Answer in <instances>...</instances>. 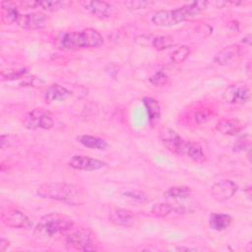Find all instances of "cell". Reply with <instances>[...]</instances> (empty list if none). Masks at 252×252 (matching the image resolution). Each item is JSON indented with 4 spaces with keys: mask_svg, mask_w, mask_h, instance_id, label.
<instances>
[{
    "mask_svg": "<svg viewBox=\"0 0 252 252\" xmlns=\"http://www.w3.org/2000/svg\"><path fill=\"white\" fill-rule=\"evenodd\" d=\"M163 195L168 199H186L191 195V188L187 186H172L167 188Z\"/></svg>",
    "mask_w": 252,
    "mask_h": 252,
    "instance_id": "cell-23",
    "label": "cell"
},
{
    "mask_svg": "<svg viewBox=\"0 0 252 252\" xmlns=\"http://www.w3.org/2000/svg\"><path fill=\"white\" fill-rule=\"evenodd\" d=\"M232 222V218L228 214L213 213L209 217V225L213 230L223 231L229 227Z\"/></svg>",
    "mask_w": 252,
    "mask_h": 252,
    "instance_id": "cell-20",
    "label": "cell"
},
{
    "mask_svg": "<svg viewBox=\"0 0 252 252\" xmlns=\"http://www.w3.org/2000/svg\"><path fill=\"white\" fill-rule=\"evenodd\" d=\"M143 104L147 111L149 124L152 127H155L158 123L161 115V108L159 102L154 97L145 96L143 98Z\"/></svg>",
    "mask_w": 252,
    "mask_h": 252,
    "instance_id": "cell-17",
    "label": "cell"
},
{
    "mask_svg": "<svg viewBox=\"0 0 252 252\" xmlns=\"http://www.w3.org/2000/svg\"><path fill=\"white\" fill-rule=\"evenodd\" d=\"M149 81L157 87H162L168 82V75L162 70L157 71L153 76L150 77Z\"/></svg>",
    "mask_w": 252,
    "mask_h": 252,
    "instance_id": "cell-32",
    "label": "cell"
},
{
    "mask_svg": "<svg viewBox=\"0 0 252 252\" xmlns=\"http://www.w3.org/2000/svg\"><path fill=\"white\" fill-rule=\"evenodd\" d=\"M1 220L5 225L11 228L31 230L33 226L32 220L25 213L15 208H9L3 211Z\"/></svg>",
    "mask_w": 252,
    "mask_h": 252,
    "instance_id": "cell-7",
    "label": "cell"
},
{
    "mask_svg": "<svg viewBox=\"0 0 252 252\" xmlns=\"http://www.w3.org/2000/svg\"><path fill=\"white\" fill-rule=\"evenodd\" d=\"M125 196H127L128 198L138 202V203H142V204H146V203H149L151 202V198L145 193V192H142V191H138V190H132V191H128V192H125L124 193Z\"/></svg>",
    "mask_w": 252,
    "mask_h": 252,
    "instance_id": "cell-33",
    "label": "cell"
},
{
    "mask_svg": "<svg viewBox=\"0 0 252 252\" xmlns=\"http://www.w3.org/2000/svg\"><path fill=\"white\" fill-rule=\"evenodd\" d=\"M177 251H197L196 248H189V247H177Z\"/></svg>",
    "mask_w": 252,
    "mask_h": 252,
    "instance_id": "cell-38",
    "label": "cell"
},
{
    "mask_svg": "<svg viewBox=\"0 0 252 252\" xmlns=\"http://www.w3.org/2000/svg\"><path fill=\"white\" fill-rule=\"evenodd\" d=\"M152 46L157 50H164L175 45L174 38L169 35H159L152 38Z\"/></svg>",
    "mask_w": 252,
    "mask_h": 252,
    "instance_id": "cell-26",
    "label": "cell"
},
{
    "mask_svg": "<svg viewBox=\"0 0 252 252\" xmlns=\"http://www.w3.org/2000/svg\"><path fill=\"white\" fill-rule=\"evenodd\" d=\"M8 143H9V135H6V134H2L1 137H0V147L1 149H5L6 146H8Z\"/></svg>",
    "mask_w": 252,
    "mask_h": 252,
    "instance_id": "cell-35",
    "label": "cell"
},
{
    "mask_svg": "<svg viewBox=\"0 0 252 252\" xmlns=\"http://www.w3.org/2000/svg\"><path fill=\"white\" fill-rule=\"evenodd\" d=\"M36 195L44 198L59 201L70 206H79L84 203V191L77 185L66 182H47L38 186Z\"/></svg>",
    "mask_w": 252,
    "mask_h": 252,
    "instance_id": "cell-1",
    "label": "cell"
},
{
    "mask_svg": "<svg viewBox=\"0 0 252 252\" xmlns=\"http://www.w3.org/2000/svg\"><path fill=\"white\" fill-rule=\"evenodd\" d=\"M1 21L5 25L16 23L20 17V12L16 3L11 1L1 2Z\"/></svg>",
    "mask_w": 252,
    "mask_h": 252,
    "instance_id": "cell-19",
    "label": "cell"
},
{
    "mask_svg": "<svg viewBox=\"0 0 252 252\" xmlns=\"http://www.w3.org/2000/svg\"><path fill=\"white\" fill-rule=\"evenodd\" d=\"M190 48L187 45H181L178 48H176L170 55V60L175 63L179 64L182 63L187 59V57L190 55Z\"/></svg>",
    "mask_w": 252,
    "mask_h": 252,
    "instance_id": "cell-29",
    "label": "cell"
},
{
    "mask_svg": "<svg viewBox=\"0 0 252 252\" xmlns=\"http://www.w3.org/2000/svg\"><path fill=\"white\" fill-rule=\"evenodd\" d=\"M68 164L70 167L82 171H95L106 165L104 161L88 156H74L71 158Z\"/></svg>",
    "mask_w": 252,
    "mask_h": 252,
    "instance_id": "cell-11",
    "label": "cell"
},
{
    "mask_svg": "<svg viewBox=\"0 0 252 252\" xmlns=\"http://www.w3.org/2000/svg\"><path fill=\"white\" fill-rule=\"evenodd\" d=\"M160 140L163 146L172 154L185 155L189 141L184 140L174 130L170 128H164L160 132Z\"/></svg>",
    "mask_w": 252,
    "mask_h": 252,
    "instance_id": "cell-8",
    "label": "cell"
},
{
    "mask_svg": "<svg viewBox=\"0 0 252 252\" xmlns=\"http://www.w3.org/2000/svg\"><path fill=\"white\" fill-rule=\"evenodd\" d=\"M251 146V136L249 133H245L241 136H239L233 146H232V152L233 153H240V152H245L250 150Z\"/></svg>",
    "mask_w": 252,
    "mask_h": 252,
    "instance_id": "cell-28",
    "label": "cell"
},
{
    "mask_svg": "<svg viewBox=\"0 0 252 252\" xmlns=\"http://www.w3.org/2000/svg\"><path fill=\"white\" fill-rule=\"evenodd\" d=\"M207 1H193L172 10H160L154 14L152 22L158 27L176 26L188 19L194 18L206 9Z\"/></svg>",
    "mask_w": 252,
    "mask_h": 252,
    "instance_id": "cell-2",
    "label": "cell"
},
{
    "mask_svg": "<svg viewBox=\"0 0 252 252\" xmlns=\"http://www.w3.org/2000/svg\"><path fill=\"white\" fill-rule=\"evenodd\" d=\"M74 227V220L64 214L50 213L42 216L35 227L33 234L40 239L52 238L58 234H65Z\"/></svg>",
    "mask_w": 252,
    "mask_h": 252,
    "instance_id": "cell-3",
    "label": "cell"
},
{
    "mask_svg": "<svg viewBox=\"0 0 252 252\" xmlns=\"http://www.w3.org/2000/svg\"><path fill=\"white\" fill-rule=\"evenodd\" d=\"M222 98L229 104H244L250 99V90L246 84H232L223 91Z\"/></svg>",
    "mask_w": 252,
    "mask_h": 252,
    "instance_id": "cell-9",
    "label": "cell"
},
{
    "mask_svg": "<svg viewBox=\"0 0 252 252\" xmlns=\"http://www.w3.org/2000/svg\"><path fill=\"white\" fill-rule=\"evenodd\" d=\"M237 189L238 186L234 181L230 179H224L214 183L211 186L210 192L215 200L222 202L230 199L236 193Z\"/></svg>",
    "mask_w": 252,
    "mask_h": 252,
    "instance_id": "cell-10",
    "label": "cell"
},
{
    "mask_svg": "<svg viewBox=\"0 0 252 252\" xmlns=\"http://www.w3.org/2000/svg\"><path fill=\"white\" fill-rule=\"evenodd\" d=\"M82 7L85 11L92 14L93 16L104 20L108 19L113 15L114 9L111 4L105 1H86L82 2Z\"/></svg>",
    "mask_w": 252,
    "mask_h": 252,
    "instance_id": "cell-12",
    "label": "cell"
},
{
    "mask_svg": "<svg viewBox=\"0 0 252 252\" xmlns=\"http://www.w3.org/2000/svg\"><path fill=\"white\" fill-rule=\"evenodd\" d=\"M28 74L27 68H7L1 71V78L4 81H14L26 77Z\"/></svg>",
    "mask_w": 252,
    "mask_h": 252,
    "instance_id": "cell-25",
    "label": "cell"
},
{
    "mask_svg": "<svg viewBox=\"0 0 252 252\" xmlns=\"http://www.w3.org/2000/svg\"><path fill=\"white\" fill-rule=\"evenodd\" d=\"M9 245H10V242L7 239L1 238V240H0V251L1 252L6 251V249L9 247Z\"/></svg>",
    "mask_w": 252,
    "mask_h": 252,
    "instance_id": "cell-36",
    "label": "cell"
},
{
    "mask_svg": "<svg viewBox=\"0 0 252 252\" xmlns=\"http://www.w3.org/2000/svg\"><path fill=\"white\" fill-rule=\"evenodd\" d=\"M72 5V1L68 0H51V1H37V8H41L47 12H54Z\"/></svg>",
    "mask_w": 252,
    "mask_h": 252,
    "instance_id": "cell-22",
    "label": "cell"
},
{
    "mask_svg": "<svg viewBox=\"0 0 252 252\" xmlns=\"http://www.w3.org/2000/svg\"><path fill=\"white\" fill-rule=\"evenodd\" d=\"M244 128V125L237 119L223 118L216 124V129L222 135L225 136H236Z\"/></svg>",
    "mask_w": 252,
    "mask_h": 252,
    "instance_id": "cell-16",
    "label": "cell"
},
{
    "mask_svg": "<svg viewBox=\"0 0 252 252\" xmlns=\"http://www.w3.org/2000/svg\"><path fill=\"white\" fill-rule=\"evenodd\" d=\"M72 94V92L65 87L58 84H52L47 87L44 93V98L47 102L50 103L53 101H64L71 97Z\"/></svg>",
    "mask_w": 252,
    "mask_h": 252,
    "instance_id": "cell-18",
    "label": "cell"
},
{
    "mask_svg": "<svg viewBox=\"0 0 252 252\" xmlns=\"http://www.w3.org/2000/svg\"><path fill=\"white\" fill-rule=\"evenodd\" d=\"M173 211H175L174 206L169 203H158L153 206L151 210V214L155 218H165L170 215Z\"/></svg>",
    "mask_w": 252,
    "mask_h": 252,
    "instance_id": "cell-27",
    "label": "cell"
},
{
    "mask_svg": "<svg viewBox=\"0 0 252 252\" xmlns=\"http://www.w3.org/2000/svg\"><path fill=\"white\" fill-rule=\"evenodd\" d=\"M102 35L94 29L87 28L76 32H64L59 38V45L67 50L97 48L103 44Z\"/></svg>",
    "mask_w": 252,
    "mask_h": 252,
    "instance_id": "cell-4",
    "label": "cell"
},
{
    "mask_svg": "<svg viewBox=\"0 0 252 252\" xmlns=\"http://www.w3.org/2000/svg\"><path fill=\"white\" fill-rule=\"evenodd\" d=\"M108 220L111 223L115 225L129 227L134 225V223L136 222V216L130 210L113 208L108 213Z\"/></svg>",
    "mask_w": 252,
    "mask_h": 252,
    "instance_id": "cell-13",
    "label": "cell"
},
{
    "mask_svg": "<svg viewBox=\"0 0 252 252\" xmlns=\"http://www.w3.org/2000/svg\"><path fill=\"white\" fill-rule=\"evenodd\" d=\"M242 42L247 43V44H250V43H251V34L248 33L247 35H245V36L242 38Z\"/></svg>",
    "mask_w": 252,
    "mask_h": 252,
    "instance_id": "cell-37",
    "label": "cell"
},
{
    "mask_svg": "<svg viewBox=\"0 0 252 252\" xmlns=\"http://www.w3.org/2000/svg\"><path fill=\"white\" fill-rule=\"evenodd\" d=\"M153 4H154L153 1H145V0H130V1L124 2V6L131 11L146 9L151 7Z\"/></svg>",
    "mask_w": 252,
    "mask_h": 252,
    "instance_id": "cell-31",
    "label": "cell"
},
{
    "mask_svg": "<svg viewBox=\"0 0 252 252\" xmlns=\"http://www.w3.org/2000/svg\"><path fill=\"white\" fill-rule=\"evenodd\" d=\"M76 140L81 145H83L84 147L89 148V149L104 151L108 148V143L105 140H103L99 137L92 136V135H87V134L79 135L76 137Z\"/></svg>",
    "mask_w": 252,
    "mask_h": 252,
    "instance_id": "cell-21",
    "label": "cell"
},
{
    "mask_svg": "<svg viewBox=\"0 0 252 252\" xmlns=\"http://www.w3.org/2000/svg\"><path fill=\"white\" fill-rule=\"evenodd\" d=\"M64 241L68 249L80 250V251L94 250L93 233L88 228L72 227L69 231L65 233Z\"/></svg>",
    "mask_w": 252,
    "mask_h": 252,
    "instance_id": "cell-5",
    "label": "cell"
},
{
    "mask_svg": "<svg viewBox=\"0 0 252 252\" xmlns=\"http://www.w3.org/2000/svg\"><path fill=\"white\" fill-rule=\"evenodd\" d=\"M227 27L232 32H238L239 31V22L236 20H231L227 23Z\"/></svg>",
    "mask_w": 252,
    "mask_h": 252,
    "instance_id": "cell-34",
    "label": "cell"
},
{
    "mask_svg": "<svg viewBox=\"0 0 252 252\" xmlns=\"http://www.w3.org/2000/svg\"><path fill=\"white\" fill-rule=\"evenodd\" d=\"M185 156H187L189 158H191L192 160L197 161V162H202L206 158V156L203 152L202 147L198 143H195L192 141H189Z\"/></svg>",
    "mask_w": 252,
    "mask_h": 252,
    "instance_id": "cell-24",
    "label": "cell"
},
{
    "mask_svg": "<svg viewBox=\"0 0 252 252\" xmlns=\"http://www.w3.org/2000/svg\"><path fill=\"white\" fill-rule=\"evenodd\" d=\"M16 24L25 30H39L46 26V17L41 13L20 15Z\"/></svg>",
    "mask_w": 252,
    "mask_h": 252,
    "instance_id": "cell-14",
    "label": "cell"
},
{
    "mask_svg": "<svg viewBox=\"0 0 252 252\" xmlns=\"http://www.w3.org/2000/svg\"><path fill=\"white\" fill-rule=\"evenodd\" d=\"M213 116H214V112L207 107L199 108L194 112V119L198 124L207 123L213 118Z\"/></svg>",
    "mask_w": 252,
    "mask_h": 252,
    "instance_id": "cell-30",
    "label": "cell"
},
{
    "mask_svg": "<svg viewBox=\"0 0 252 252\" xmlns=\"http://www.w3.org/2000/svg\"><path fill=\"white\" fill-rule=\"evenodd\" d=\"M23 125L29 130H49L54 126V118L45 109L34 108L24 117Z\"/></svg>",
    "mask_w": 252,
    "mask_h": 252,
    "instance_id": "cell-6",
    "label": "cell"
},
{
    "mask_svg": "<svg viewBox=\"0 0 252 252\" xmlns=\"http://www.w3.org/2000/svg\"><path fill=\"white\" fill-rule=\"evenodd\" d=\"M240 54H241L240 46L236 44H231L222 48L220 51H219L216 54L214 61L215 63L220 66L228 65L231 62H233Z\"/></svg>",
    "mask_w": 252,
    "mask_h": 252,
    "instance_id": "cell-15",
    "label": "cell"
}]
</instances>
